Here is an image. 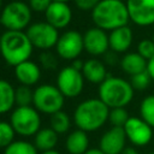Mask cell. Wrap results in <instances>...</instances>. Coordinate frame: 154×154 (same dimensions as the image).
<instances>
[{"label": "cell", "instance_id": "obj_28", "mask_svg": "<svg viewBox=\"0 0 154 154\" xmlns=\"http://www.w3.org/2000/svg\"><path fill=\"white\" fill-rule=\"evenodd\" d=\"M14 130L7 122H0V148L8 147L14 141Z\"/></svg>", "mask_w": 154, "mask_h": 154}, {"label": "cell", "instance_id": "obj_24", "mask_svg": "<svg viewBox=\"0 0 154 154\" xmlns=\"http://www.w3.org/2000/svg\"><path fill=\"white\" fill-rule=\"evenodd\" d=\"M141 118L154 129V94L146 96L140 105Z\"/></svg>", "mask_w": 154, "mask_h": 154}, {"label": "cell", "instance_id": "obj_44", "mask_svg": "<svg viewBox=\"0 0 154 154\" xmlns=\"http://www.w3.org/2000/svg\"><path fill=\"white\" fill-rule=\"evenodd\" d=\"M0 46H1V36H0Z\"/></svg>", "mask_w": 154, "mask_h": 154}, {"label": "cell", "instance_id": "obj_14", "mask_svg": "<svg viewBox=\"0 0 154 154\" xmlns=\"http://www.w3.org/2000/svg\"><path fill=\"white\" fill-rule=\"evenodd\" d=\"M84 49L91 55H102L106 54L109 48L108 35L105 30L100 28H90L83 35Z\"/></svg>", "mask_w": 154, "mask_h": 154}, {"label": "cell", "instance_id": "obj_27", "mask_svg": "<svg viewBox=\"0 0 154 154\" xmlns=\"http://www.w3.org/2000/svg\"><path fill=\"white\" fill-rule=\"evenodd\" d=\"M130 116L125 107H119V108H111L109 109V116L108 120L112 124V126H118V128H124L126 122L129 120Z\"/></svg>", "mask_w": 154, "mask_h": 154}, {"label": "cell", "instance_id": "obj_41", "mask_svg": "<svg viewBox=\"0 0 154 154\" xmlns=\"http://www.w3.org/2000/svg\"><path fill=\"white\" fill-rule=\"evenodd\" d=\"M147 154H154V150H153V152H149V153H147Z\"/></svg>", "mask_w": 154, "mask_h": 154}, {"label": "cell", "instance_id": "obj_40", "mask_svg": "<svg viewBox=\"0 0 154 154\" xmlns=\"http://www.w3.org/2000/svg\"><path fill=\"white\" fill-rule=\"evenodd\" d=\"M53 1H55V2H66L67 4V1H70V0H53Z\"/></svg>", "mask_w": 154, "mask_h": 154}, {"label": "cell", "instance_id": "obj_10", "mask_svg": "<svg viewBox=\"0 0 154 154\" xmlns=\"http://www.w3.org/2000/svg\"><path fill=\"white\" fill-rule=\"evenodd\" d=\"M57 53L61 59L75 60L84 49L83 35L76 30H67L59 36L55 46Z\"/></svg>", "mask_w": 154, "mask_h": 154}, {"label": "cell", "instance_id": "obj_7", "mask_svg": "<svg viewBox=\"0 0 154 154\" xmlns=\"http://www.w3.org/2000/svg\"><path fill=\"white\" fill-rule=\"evenodd\" d=\"M65 96L58 89L57 85L52 84H42L38 85L34 90V107L45 114H54L61 111L64 106Z\"/></svg>", "mask_w": 154, "mask_h": 154}, {"label": "cell", "instance_id": "obj_15", "mask_svg": "<svg viewBox=\"0 0 154 154\" xmlns=\"http://www.w3.org/2000/svg\"><path fill=\"white\" fill-rule=\"evenodd\" d=\"M45 17L46 22L55 29H64L72 20V11L66 2L53 1L45 12Z\"/></svg>", "mask_w": 154, "mask_h": 154}, {"label": "cell", "instance_id": "obj_19", "mask_svg": "<svg viewBox=\"0 0 154 154\" xmlns=\"http://www.w3.org/2000/svg\"><path fill=\"white\" fill-rule=\"evenodd\" d=\"M65 148L70 154H84L89 149L88 132L79 129L70 132L65 141Z\"/></svg>", "mask_w": 154, "mask_h": 154}, {"label": "cell", "instance_id": "obj_17", "mask_svg": "<svg viewBox=\"0 0 154 154\" xmlns=\"http://www.w3.org/2000/svg\"><path fill=\"white\" fill-rule=\"evenodd\" d=\"M132 30L128 25L114 29L108 35L109 48L114 53H124L130 48L132 43Z\"/></svg>", "mask_w": 154, "mask_h": 154}, {"label": "cell", "instance_id": "obj_43", "mask_svg": "<svg viewBox=\"0 0 154 154\" xmlns=\"http://www.w3.org/2000/svg\"><path fill=\"white\" fill-rule=\"evenodd\" d=\"M152 40H153V41H154V34H153V37H152Z\"/></svg>", "mask_w": 154, "mask_h": 154}, {"label": "cell", "instance_id": "obj_39", "mask_svg": "<svg viewBox=\"0 0 154 154\" xmlns=\"http://www.w3.org/2000/svg\"><path fill=\"white\" fill-rule=\"evenodd\" d=\"M41 154H60L58 150H55V149H53V150H48V152H42Z\"/></svg>", "mask_w": 154, "mask_h": 154}, {"label": "cell", "instance_id": "obj_35", "mask_svg": "<svg viewBox=\"0 0 154 154\" xmlns=\"http://www.w3.org/2000/svg\"><path fill=\"white\" fill-rule=\"evenodd\" d=\"M83 65H84V61H82L81 59H75V60H72V67H75L76 70H78V71H81L82 72V69H83Z\"/></svg>", "mask_w": 154, "mask_h": 154}, {"label": "cell", "instance_id": "obj_30", "mask_svg": "<svg viewBox=\"0 0 154 154\" xmlns=\"http://www.w3.org/2000/svg\"><path fill=\"white\" fill-rule=\"evenodd\" d=\"M137 53L144 58L147 61L154 57V41L149 38H144L137 45Z\"/></svg>", "mask_w": 154, "mask_h": 154}, {"label": "cell", "instance_id": "obj_2", "mask_svg": "<svg viewBox=\"0 0 154 154\" xmlns=\"http://www.w3.org/2000/svg\"><path fill=\"white\" fill-rule=\"evenodd\" d=\"M108 116L109 108L100 99H87L76 107L73 122L79 130L93 132L105 125Z\"/></svg>", "mask_w": 154, "mask_h": 154}, {"label": "cell", "instance_id": "obj_33", "mask_svg": "<svg viewBox=\"0 0 154 154\" xmlns=\"http://www.w3.org/2000/svg\"><path fill=\"white\" fill-rule=\"evenodd\" d=\"M81 11H93L101 0H73Z\"/></svg>", "mask_w": 154, "mask_h": 154}, {"label": "cell", "instance_id": "obj_9", "mask_svg": "<svg viewBox=\"0 0 154 154\" xmlns=\"http://www.w3.org/2000/svg\"><path fill=\"white\" fill-rule=\"evenodd\" d=\"M57 87L65 97H76L83 90L84 77L72 66L63 67L57 77Z\"/></svg>", "mask_w": 154, "mask_h": 154}, {"label": "cell", "instance_id": "obj_22", "mask_svg": "<svg viewBox=\"0 0 154 154\" xmlns=\"http://www.w3.org/2000/svg\"><path fill=\"white\" fill-rule=\"evenodd\" d=\"M16 105V89L5 79H0V114L10 112Z\"/></svg>", "mask_w": 154, "mask_h": 154}, {"label": "cell", "instance_id": "obj_29", "mask_svg": "<svg viewBox=\"0 0 154 154\" xmlns=\"http://www.w3.org/2000/svg\"><path fill=\"white\" fill-rule=\"evenodd\" d=\"M150 81H152V78H150L149 73L147 71H143L141 73L131 76L130 84L132 85L134 90H144L150 84Z\"/></svg>", "mask_w": 154, "mask_h": 154}, {"label": "cell", "instance_id": "obj_36", "mask_svg": "<svg viewBox=\"0 0 154 154\" xmlns=\"http://www.w3.org/2000/svg\"><path fill=\"white\" fill-rule=\"evenodd\" d=\"M120 154H140V152L132 146H126Z\"/></svg>", "mask_w": 154, "mask_h": 154}, {"label": "cell", "instance_id": "obj_13", "mask_svg": "<svg viewBox=\"0 0 154 154\" xmlns=\"http://www.w3.org/2000/svg\"><path fill=\"white\" fill-rule=\"evenodd\" d=\"M126 140L124 128L112 126L100 137L99 148L105 154H120L126 147Z\"/></svg>", "mask_w": 154, "mask_h": 154}, {"label": "cell", "instance_id": "obj_18", "mask_svg": "<svg viewBox=\"0 0 154 154\" xmlns=\"http://www.w3.org/2000/svg\"><path fill=\"white\" fill-rule=\"evenodd\" d=\"M82 75L84 79H87L90 83H95V84H101L108 76L106 66L103 65V63H101L97 59H89L84 61Z\"/></svg>", "mask_w": 154, "mask_h": 154}, {"label": "cell", "instance_id": "obj_26", "mask_svg": "<svg viewBox=\"0 0 154 154\" xmlns=\"http://www.w3.org/2000/svg\"><path fill=\"white\" fill-rule=\"evenodd\" d=\"M34 100V90L30 87L20 85L16 89V105L17 107H25L30 106Z\"/></svg>", "mask_w": 154, "mask_h": 154}, {"label": "cell", "instance_id": "obj_5", "mask_svg": "<svg viewBox=\"0 0 154 154\" xmlns=\"http://www.w3.org/2000/svg\"><path fill=\"white\" fill-rule=\"evenodd\" d=\"M31 20V8L28 4L13 0L8 2L0 13V23L11 31H24L29 28Z\"/></svg>", "mask_w": 154, "mask_h": 154}, {"label": "cell", "instance_id": "obj_12", "mask_svg": "<svg viewBox=\"0 0 154 154\" xmlns=\"http://www.w3.org/2000/svg\"><path fill=\"white\" fill-rule=\"evenodd\" d=\"M129 18L140 26L154 24V0H126Z\"/></svg>", "mask_w": 154, "mask_h": 154}, {"label": "cell", "instance_id": "obj_1", "mask_svg": "<svg viewBox=\"0 0 154 154\" xmlns=\"http://www.w3.org/2000/svg\"><path fill=\"white\" fill-rule=\"evenodd\" d=\"M91 19L96 28L105 31L125 26L130 20L123 0H101L91 11Z\"/></svg>", "mask_w": 154, "mask_h": 154}, {"label": "cell", "instance_id": "obj_38", "mask_svg": "<svg viewBox=\"0 0 154 154\" xmlns=\"http://www.w3.org/2000/svg\"><path fill=\"white\" fill-rule=\"evenodd\" d=\"M84 154H105L100 148H89Z\"/></svg>", "mask_w": 154, "mask_h": 154}, {"label": "cell", "instance_id": "obj_31", "mask_svg": "<svg viewBox=\"0 0 154 154\" xmlns=\"http://www.w3.org/2000/svg\"><path fill=\"white\" fill-rule=\"evenodd\" d=\"M40 63H41L42 67H45L47 70H54L58 66V58L49 51H45L40 55Z\"/></svg>", "mask_w": 154, "mask_h": 154}, {"label": "cell", "instance_id": "obj_8", "mask_svg": "<svg viewBox=\"0 0 154 154\" xmlns=\"http://www.w3.org/2000/svg\"><path fill=\"white\" fill-rule=\"evenodd\" d=\"M34 48H40L42 51H48L57 46L59 40L58 29L48 24L47 22H38L29 25L25 30Z\"/></svg>", "mask_w": 154, "mask_h": 154}, {"label": "cell", "instance_id": "obj_20", "mask_svg": "<svg viewBox=\"0 0 154 154\" xmlns=\"http://www.w3.org/2000/svg\"><path fill=\"white\" fill-rule=\"evenodd\" d=\"M147 63L148 61L142 58L137 52L126 53L120 60V67L125 73L135 76L137 73L147 71Z\"/></svg>", "mask_w": 154, "mask_h": 154}, {"label": "cell", "instance_id": "obj_23", "mask_svg": "<svg viewBox=\"0 0 154 154\" xmlns=\"http://www.w3.org/2000/svg\"><path fill=\"white\" fill-rule=\"evenodd\" d=\"M4 154H38L37 148L34 143L28 141H13L8 147L4 149Z\"/></svg>", "mask_w": 154, "mask_h": 154}, {"label": "cell", "instance_id": "obj_25", "mask_svg": "<svg viewBox=\"0 0 154 154\" xmlns=\"http://www.w3.org/2000/svg\"><path fill=\"white\" fill-rule=\"evenodd\" d=\"M71 125L70 117L64 112L59 111L54 114L51 116V128L59 135V134H65Z\"/></svg>", "mask_w": 154, "mask_h": 154}, {"label": "cell", "instance_id": "obj_37", "mask_svg": "<svg viewBox=\"0 0 154 154\" xmlns=\"http://www.w3.org/2000/svg\"><path fill=\"white\" fill-rule=\"evenodd\" d=\"M105 60H106L108 64H112V65H113V64L117 61V58H116V55H114V52H113V53H106Z\"/></svg>", "mask_w": 154, "mask_h": 154}, {"label": "cell", "instance_id": "obj_32", "mask_svg": "<svg viewBox=\"0 0 154 154\" xmlns=\"http://www.w3.org/2000/svg\"><path fill=\"white\" fill-rule=\"evenodd\" d=\"M53 0H29V7L35 12H46Z\"/></svg>", "mask_w": 154, "mask_h": 154}, {"label": "cell", "instance_id": "obj_42", "mask_svg": "<svg viewBox=\"0 0 154 154\" xmlns=\"http://www.w3.org/2000/svg\"><path fill=\"white\" fill-rule=\"evenodd\" d=\"M1 4H2V0H0V10H1Z\"/></svg>", "mask_w": 154, "mask_h": 154}, {"label": "cell", "instance_id": "obj_6", "mask_svg": "<svg viewBox=\"0 0 154 154\" xmlns=\"http://www.w3.org/2000/svg\"><path fill=\"white\" fill-rule=\"evenodd\" d=\"M10 124L19 136H35L41 129L40 112L32 106L17 107L11 113Z\"/></svg>", "mask_w": 154, "mask_h": 154}, {"label": "cell", "instance_id": "obj_11", "mask_svg": "<svg viewBox=\"0 0 154 154\" xmlns=\"http://www.w3.org/2000/svg\"><path fill=\"white\" fill-rule=\"evenodd\" d=\"M126 138L135 147H144L153 138V128L141 117H130L124 125Z\"/></svg>", "mask_w": 154, "mask_h": 154}, {"label": "cell", "instance_id": "obj_34", "mask_svg": "<svg viewBox=\"0 0 154 154\" xmlns=\"http://www.w3.org/2000/svg\"><path fill=\"white\" fill-rule=\"evenodd\" d=\"M147 72L149 73L152 81H154V57L148 60L147 63Z\"/></svg>", "mask_w": 154, "mask_h": 154}, {"label": "cell", "instance_id": "obj_4", "mask_svg": "<svg viewBox=\"0 0 154 154\" xmlns=\"http://www.w3.org/2000/svg\"><path fill=\"white\" fill-rule=\"evenodd\" d=\"M134 88L130 82L108 75L99 85V99L111 109L128 106L134 99Z\"/></svg>", "mask_w": 154, "mask_h": 154}, {"label": "cell", "instance_id": "obj_3", "mask_svg": "<svg viewBox=\"0 0 154 154\" xmlns=\"http://www.w3.org/2000/svg\"><path fill=\"white\" fill-rule=\"evenodd\" d=\"M32 49L34 47L25 31L6 30L1 35L0 54L4 60L13 67L29 60Z\"/></svg>", "mask_w": 154, "mask_h": 154}, {"label": "cell", "instance_id": "obj_21", "mask_svg": "<svg viewBox=\"0 0 154 154\" xmlns=\"http://www.w3.org/2000/svg\"><path fill=\"white\" fill-rule=\"evenodd\" d=\"M58 143V134L52 128H43L34 136V144L37 150L48 152L53 150Z\"/></svg>", "mask_w": 154, "mask_h": 154}, {"label": "cell", "instance_id": "obj_16", "mask_svg": "<svg viewBox=\"0 0 154 154\" xmlns=\"http://www.w3.org/2000/svg\"><path fill=\"white\" fill-rule=\"evenodd\" d=\"M14 77L20 83V85L30 87L38 82L41 77V71L36 63L26 60L14 66Z\"/></svg>", "mask_w": 154, "mask_h": 154}]
</instances>
